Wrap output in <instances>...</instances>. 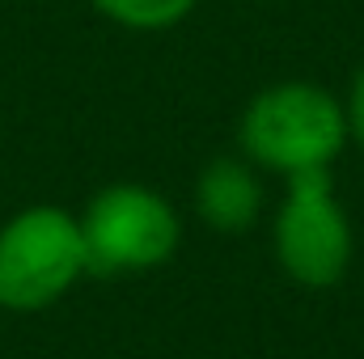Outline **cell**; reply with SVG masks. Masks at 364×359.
<instances>
[{
	"instance_id": "cell-1",
	"label": "cell",
	"mask_w": 364,
	"mask_h": 359,
	"mask_svg": "<svg viewBox=\"0 0 364 359\" xmlns=\"http://www.w3.org/2000/svg\"><path fill=\"white\" fill-rule=\"evenodd\" d=\"M242 157L279 178L331 170L348 148L343 101L314 81H279L259 89L237 118Z\"/></svg>"
},
{
	"instance_id": "cell-2",
	"label": "cell",
	"mask_w": 364,
	"mask_h": 359,
	"mask_svg": "<svg viewBox=\"0 0 364 359\" xmlns=\"http://www.w3.org/2000/svg\"><path fill=\"white\" fill-rule=\"evenodd\" d=\"M90 275L81 220L55 203H30L0 224V309L43 313Z\"/></svg>"
},
{
	"instance_id": "cell-3",
	"label": "cell",
	"mask_w": 364,
	"mask_h": 359,
	"mask_svg": "<svg viewBox=\"0 0 364 359\" xmlns=\"http://www.w3.org/2000/svg\"><path fill=\"white\" fill-rule=\"evenodd\" d=\"M77 220L85 237L90 275H102V279L166 267L182 241V220L174 203L140 182L102 186Z\"/></svg>"
},
{
	"instance_id": "cell-4",
	"label": "cell",
	"mask_w": 364,
	"mask_h": 359,
	"mask_svg": "<svg viewBox=\"0 0 364 359\" xmlns=\"http://www.w3.org/2000/svg\"><path fill=\"white\" fill-rule=\"evenodd\" d=\"M272 250L279 270L309 292L335 287L352 263V220L331 182V170L284 178V199L272 220Z\"/></svg>"
},
{
	"instance_id": "cell-5",
	"label": "cell",
	"mask_w": 364,
	"mask_h": 359,
	"mask_svg": "<svg viewBox=\"0 0 364 359\" xmlns=\"http://www.w3.org/2000/svg\"><path fill=\"white\" fill-rule=\"evenodd\" d=\"M263 170L246 157H216L195 178V211L216 233H246L263 216Z\"/></svg>"
},
{
	"instance_id": "cell-6",
	"label": "cell",
	"mask_w": 364,
	"mask_h": 359,
	"mask_svg": "<svg viewBox=\"0 0 364 359\" xmlns=\"http://www.w3.org/2000/svg\"><path fill=\"white\" fill-rule=\"evenodd\" d=\"M90 4L123 30L153 34V30H170V26L186 21L199 0H90Z\"/></svg>"
},
{
	"instance_id": "cell-7",
	"label": "cell",
	"mask_w": 364,
	"mask_h": 359,
	"mask_svg": "<svg viewBox=\"0 0 364 359\" xmlns=\"http://www.w3.org/2000/svg\"><path fill=\"white\" fill-rule=\"evenodd\" d=\"M343 118H348V144L364 148V64L352 77V89L343 97Z\"/></svg>"
}]
</instances>
